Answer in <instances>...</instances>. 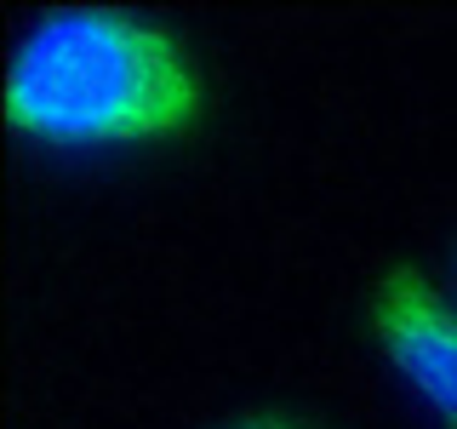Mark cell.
Returning a JSON list of instances; mask_svg holds the SVG:
<instances>
[{"mask_svg":"<svg viewBox=\"0 0 457 429\" xmlns=\"http://www.w3.org/2000/svg\"><path fill=\"white\" fill-rule=\"evenodd\" d=\"M218 429H320V424L303 418V412H286V407H246L235 418H223Z\"/></svg>","mask_w":457,"mask_h":429,"instance_id":"cell-3","label":"cell"},{"mask_svg":"<svg viewBox=\"0 0 457 429\" xmlns=\"http://www.w3.org/2000/svg\"><path fill=\"white\" fill-rule=\"evenodd\" d=\"M366 332L383 366L423 400L435 424L457 429V292L423 264H383L366 286Z\"/></svg>","mask_w":457,"mask_h":429,"instance_id":"cell-2","label":"cell"},{"mask_svg":"<svg viewBox=\"0 0 457 429\" xmlns=\"http://www.w3.org/2000/svg\"><path fill=\"white\" fill-rule=\"evenodd\" d=\"M0 121L52 155L161 149L206 121V63L178 23L143 6H52L6 57Z\"/></svg>","mask_w":457,"mask_h":429,"instance_id":"cell-1","label":"cell"},{"mask_svg":"<svg viewBox=\"0 0 457 429\" xmlns=\"http://www.w3.org/2000/svg\"><path fill=\"white\" fill-rule=\"evenodd\" d=\"M452 292H457V240H452Z\"/></svg>","mask_w":457,"mask_h":429,"instance_id":"cell-4","label":"cell"}]
</instances>
